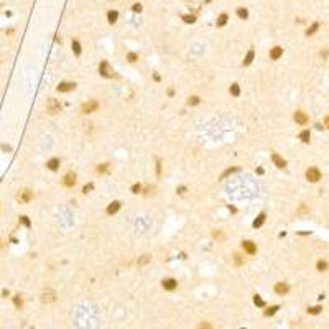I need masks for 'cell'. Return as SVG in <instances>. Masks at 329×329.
Listing matches in <instances>:
<instances>
[{"mask_svg": "<svg viewBox=\"0 0 329 329\" xmlns=\"http://www.w3.org/2000/svg\"><path fill=\"white\" fill-rule=\"evenodd\" d=\"M97 72H99V76H100V78H104V79H118L117 71H115L114 66H112L107 59H102V61L99 63V66H97Z\"/></svg>", "mask_w": 329, "mask_h": 329, "instance_id": "obj_1", "label": "cell"}, {"mask_svg": "<svg viewBox=\"0 0 329 329\" xmlns=\"http://www.w3.org/2000/svg\"><path fill=\"white\" fill-rule=\"evenodd\" d=\"M100 109V102L96 99H87L86 102L81 104V107H79V114L82 115V117H87V115H92L96 114V112H99Z\"/></svg>", "mask_w": 329, "mask_h": 329, "instance_id": "obj_2", "label": "cell"}, {"mask_svg": "<svg viewBox=\"0 0 329 329\" xmlns=\"http://www.w3.org/2000/svg\"><path fill=\"white\" fill-rule=\"evenodd\" d=\"M61 184L66 188V189H74L76 184H78V173L72 171V170L66 171V173L63 174V178H61Z\"/></svg>", "mask_w": 329, "mask_h": 329, "instance_id": "obj_3", "label": "cell"}, {"mask_svg": "<svg viewBox=\"0 0 329 329\" xmlns=\"http://www.w3.org/2000/svg\"><path fill=\"white\" fill-rule=\"evenodd\" d=\"M46 114L51 115V117H54V115H59L63 112V104L59 102L58 99H54V97H48L46 100Z\"/></svg>", "mask_w": 329, "mask_h": 329, "instance_id": "obj_4", "label": "cell"}, {"mask_svg": "<svg viewBox=\"0 0 329 329\" xmlns=\"http://www.w3.org/2000/svg\"><path fill=\"white\" fill-rule=\"evenodd\" d=\"M304 178H306L308 183H319L321 180H323V171L319 170L318 166H309L306 168V171H304Z\"/></svg>", "mask_w": 329, "mask_h": 329, "instance_id": "obj_5", "label": "cell"}, {"mask_svg": "<svg viewBox=\"0 0 329 329\" xmlns=\"http://www.w3.org/2000/svg\"><path fill=\"white\" fill-rule=\"evenodd\" d=\"M240 250L247 255V257H254V255L258 254V245L257 242H254L252 239H244L240 242Z\"/></svg>", "mask_w": 329, "mask_h": 329, "instance_id": "obj_6", "label": "cell"}, {"mask_svg": "<svg viewBox=\"0 0 329 329\" xmlns=\"http://www.w3.org/2000/svg\"><path fill=\"white\" fill-rule=\"evenodd\" d=\"M17 201H18V204H28V202L33 201L35 198V192L33 189H30V188H23V189H20L18 192H17Z\"/></svg>", "mask_w": 329, "mask_h": 329, "instance_id": "obj_7", "label": "cell"}, {"mask_svg": "<svg viewBox=\"0 0 329 329\" xmlns=\"http://www.w3.org/2000/svg\"><path fill=\"white\" fill-rule=\"evenodd\" d=\"M78 89V82L76 81H59L58 86H56V92L59 94H69L74 92Z\"/></svg>", "mask_w": 329, "mask_h": 329, "instance_id": "obj_8", "label": "cell"}, {"mask_svg": "<svg viewBox=\"0 0 329 329\" xmlns=\"http://www.w3.org/2000/svg\"><path fill=\"white\" fill-rule=\"evenodd\" d=\"M293 122H295L296 125H300V127L303 128V127H306V125L309 124V115H308L304 110L298 109V110L293 112Z\"/></svg>", "mask_w": 329, "mask_h": 329, "instance_id": "obj_9", "label": "cell"}, {"mask_svg": "<svg viewBox=\"0 0 329 329\" xmlns=\"http://www.w3.org/2000/svg\"><path fill=\"white\" fill-rule=\"evenodd\" d=\"M270 160L275 164V168H278V170H286V166H288L286 158H283V155H280L278 152H273V150L270 152Z\"/></svg>", "mask_w": 329, "mask_h": 329, "instance_id": "obj_10", "label": "cell"}, {"mask_svg": "<svg viewBox=\"0 0 329 329\" xmlns=\"http://www.w3.org/2000/svg\"><path fill=\"white\" fill-rule=\"evenodd\" d=\"M178 286H180V283H178V280L174 278V276H166V278L161 280V288L164 290V291H168V293L176 291Z\"/></svg>", "mask_w": 329, "mask_h": 329, "instance_id": "obj_11", "label": "cell"}, {"mask_svg": "<svg viewBox=\"0 0 329 329\" xmlns=\"http://www.w3.org/2000/svg\"><path fill=\"white\" fill-rule=\"evenodd\" d=\"M56 291L53 288H45L43 291L40 293V301L43 304H50V303H54L56 301Z\"/></svg>", "mask_w": 329, "mask_h": 329, "instance_id": "obj_12", "label": "cell"}, {"mask_svg": "<svg viewBox=\"0 0 329 329\" xmlns=\"http://www.w3.org/2000/svg\"><path fill=\"white\" fill-rule=\"evenodd\" d=\"M122 206H124V202H122V201L114 199V201H110L109 204H107L106 214L109 216V217H112V216H115V214H118V212H120V209H122Z\"/></svg>", "mask_w": 329, "mask_h": 329, "instance_id": "obj_13", "label": "cell"}, {"mask_svg": "<svg viewBox=\"0 0 329 329\" xmlns=\"http://www.w3.org/2000/svg\"><path fill=\"white\" fill-rule=\"evenodd\" d=\"M61 158L59 156H51V158L46 160V163H45V168H46L48 171H51V173H56V171H59V168H61Z\"/></svg>", "mask_w": 329, "mask_h": 329, "instance_id": "obj_14", "label": "cell"}, {"mask_svg": "<svg viewBox=\"0 0 329 329\" xmlns=\"http://www.w3.org/2000/svg\"><path fill=\"white\" fill-rule=\"evenodd\" d=\"M290 290H291V286H290L288 281H276L273 286L275 295H278V296H286L290 293Z\"/></svg>", "mask_w": 329, "mask_h": 329, "instance_id": "obj_15", "label": "cell"}, {"mask_svg": "<svg viewBox=\"0 0 329 329\" xmlns=\"http://www.w3.org/2000/svg\"><path fill=\"white\" fill-rule=\"evenodd\" d=\"M112 170V163L110 161H102V163H97L96 166H94V173L97 174V176H106V174H109Z\"/></svg>", "mask_w": 329, "mask_h": 329, "instance_id": "obj_16", "label": "cell"}, {"mask_svg": "<svg viewBox=\"0 0 329 329\" xmlns=\"http://www.w3.org/2000/svg\"><path fill=\"white\" fill-rule=\"evenodd\" d=\"M283 54H285V48L280 46V45H275V46H272L270 50H268V58H270L272 61H278V59H281Z\"/></svg>", "mask_w": 329, "mask_h": 329, "instance_id": "obj_17", "label": "cell"}, {"mask_svg": "<svg viewBox=\"0 0 329 329\" xmlns=\"http://www.w3.org/2000/svg\"><path fill=\"white\" fill-rule=\"evenodd\" d=\"M267 219H268L267 211H260L257 214V217L252 220V227H254V229H262V227L265 226V222H267Z\"/></svg>", "mask_w": 329, "mask_h": 329, "instance_id": "obj_18", "label": "cell"}, {"mask_svg": "<svg viewBox=\"0 0 329 329\" xmlns=\"http://www.w3.org/2000/svg\"><path fill=\"white\" fill-rule=\"evenodd\" d=\"M255 58H257V51H255L254 46H250L247 50V53L244 54V59H242V66L244 68H248V66L252 64V63L255 61Z\"/></svg>", "mask_w": 329, "mask_h": 329, "instance_id": "obj_19", "label": "cell"}, {"mask_svg": "<svg viewBox=\"0 0 329 329\" xmlns=\"http://www.w3.org/2000/svg\"><path fill=\"white\" fill-rule=\"evenodd\" d=\"M230 258H232V263L235 268H240L245 265V254H244L242 250L240 252H234L232 255H230Z\"/></svg>", "mask_w": 329, "mask_h": 329, "instance_id": "obj_20", "label": "cell"}, {"mask_svg": "<svg viewBox=\"0 0 329 329\" xmlns=\"http://www.w3.org/2000/svg\"><path fill=\"white\" fill-rule=\"evenodd\" d=\"M71 51H72V54H74L76 58H81L82 51H84L81 40H78V38H71Z\"/></svg>", "mask_w": 329, "mask_h": 329, "instance_id": "obj_21", "label": "cell"}, {"mask_svg": "<svg viewBox=\"0 0 329 329\" xmlns=\"http://www.w3.org/2000/svg\"><path fill=\"white\" fill-rule=\"evenodd\" d=\"M240 171H242V168H240V166H235V164H234V166H227L226 170H224L222 173H220L219 180H220V181H224V180H227L229 176H232V174L240 173Z\"/></svg>", "mask_w": 329, "mask_h": 329, "instance_id": "obj_22", "label": "cell"}, {"mask_svg": "<svg viewBox=\"0 0 329 329\" xmlns=\"http://www.w3.org/2000/svg\"><path fill=\"white\" fill-rule=\"evenodd\" d=\"M211 239L214 240V242H217V244L226 242L227 234H226V230H222V229H212L211 230Z\"/></svg>", "mask_w": 329, "mask_h": 329, "instance_id": "obj_23", "label": "cell"}, {"mask_svg": "<svg viewBox=\"0 0 329 329\" xmlns=\"http://www.w3.org/2000/svg\"><path fill=\"white\" fill-rule=\"evenodd\" d=\"M153 262V255L152 254H142V255H138V258H137V267L138 268H143V267H146V265H150Z\"/></svg>", "mask_w": 329, "mask_h": 329, "instance_id": "obj_24", "label": "cell"}, {"mask_svg": "<svg viewBox=\"0 0 329 329\" xmlns=\"http://www.w3.org/2000/svg\"><path fill=\"white\" fill-rule=\"evenodd\" d=\"M298 140L301 143H304V145H309V142H311V128L303 127L301 130H300V134H298Z\"/></svg>", "mask_w": 329, "mask_h": 329, "instance_id": "obj_25", "label": "cell"}, {"mask_svg": "<svg viewBox=\"0 0 329 329\" xmlns=\"http://www.w3.org/2000/svg\"><path fill=\"white\" fill-rule=\"evenodd\" d=\"M156 194V186L152 183H146L143 184V191H142V196L143 198H153Z\"/></svg>", "mask_w": 329, "mask_h": 329, "instance_id": "obj_26", "label": "cell"}, {"mask_svg": "<svg viewBox=\"0 0 329 329\" xmlns=\"http://www.w3.org/2000/svg\"><path fill=\"white\" fill-rule=\"evenodd\" d=\"M201 102H202V99H201V96H198V94H191V96H188V99H186V107H198V106H201Z\"/></svg>", "mask_w": 329, "mask_h": 329, "instance_id": "obj_27", "label": "cell"}, {"mask_svg": "<svg viewBox=\"0 0 329 329\" xmlns=\"http://www.w3.org/2000/svg\"><path fill=\"white\" fill-rule=\"evenodd\" d=\"M229 94L230 97H234V99H239L240 96H242V87H240L239 82H232L229 86Z\"/></svg>", "mask_w": 329, "mask_h": 329, "instance_id": "obj_28", "label": "cell"}, {"mask_svg": "<svg viewBox=\"0 0 329 329\" xmlns=\"http://www.w3.org/2000/svg\"><path fill=\"white\" fill-rule=\"evenodd\" d=\"M229 20H230V17H229V13H227V12L219 13L217 18H216V26H217V28H224L227 23H229Z\"/></svg>", "mask_w": 329, "mask_h": 329, "instance_id": "obj_29", "label": "cell"}, {"mask_svg": "<svg viewBox=\"0 0 329 329\" xmlns=\"http://www.w3.org/2000/svg\"><path fill=\"white\" fill-rule=\"evenodd\" d=\"M235 15H237V18L239 20H244V22H245V20H248V17H250V12H248V8L247 7H237L235 8Z\"/></svg>", "mask_w": 329, "mask_h": 329, "instance_id": "obj_30", "label": "cell"}, {"mask_svg": "<svg viewBox=\"0 0 329 329\" xmlns=\"http://www.w3.org/2000/svg\"><path fill=\"white\" fill-rule=\"evenodd\" d=\"M319 28H321V22H313L309 26L306 28V31H304V35H306L308 38L309 36H314V35L319 31Z\"/></svg>", "mask_w": 329, "mask_h": 329, "instance_id": "obj_31", "label": "cell"}, {"mask_svg": "<svg viewBox=\"0 0 329 329\" xmlns=\"http://www.w3.org/2000/svg\"><path fill=\"white\" fill-rule=\"evenodd\" d=\"M118 17H120L118 10H109V12H107V15H106L107 23H109V25H115V23L118 22Z\"/></svg>", "mask_w": 329, "mask_h": 329, "instance_id": "obj_32", "label": "cell"}, {"mask_svg": "<svg viewBox=\"0 0 329 329\" xmlns=\"http://www.w3.org/2000/svg\"><path fill=\"white\" fill-rule=\"evenodd\" d=\"M153 161H155V174L158 178L163 176V161L160 156H153Z\"/></svg>", "mask_w": 329, "mask_h": 329, "instance_id": "obj_33", "label": "cell"}, {"mask_svg": "<svg viewBox=\"0 0 329 329\" xmlns=\"http://www.w3.org/2000/svg\"><path fill=\"white\" fill-rule=\"evenodd\" d=\"M316 270L319 272V273L327 272V270H329V262L326 260V258H319V260L316 262Z\"/></svg>", "mask_w": 329, "mask_h": 329, "instance_id": "obj_34", "label": "cell"}, {"mask_svg": "<svg viewBox=\"0 0 329 329\" xmlns=\"http://www.w3.org/2000/svg\"><path fill=\"white\" fill-rule=\"evenodd\" d=\"M125 59H127L128 64H135V63H138V59H140V53L138 51H128V53L125 54Z\"/></svg>", "mask_w": 329, "mask_h": 329, "instance_id": "obj_35", "label": "cell"}, {"mask_svg": "<svg viewBox=\"0 0 329 329\" xmlns=\"http://www.w3.org/2000/svg\"><path fill=\"white\" fill-rule=\"evenodd\" d=\"M309 214V208H308L306 202H301V204L296 208V216H300V217H304V216Z\"/></svg>", "mask_w": 329, "mask_h": 329, "instance_id": "obj_36", "label": "cell"}, {"mask_svg": "<svg viewBox=\"0 0 329 329\" xmlns=\"http://www.w3.org/2000/svg\"><path fill=\"white\" fill-rule=\"evenodd\" d=\"M18 224H20V226H23V227H26V229H31V226H33V224H31V219L28 217V216H25V214H22L18 217Z\"/></svg>", "mask_w": 329, "mask_h": 329, "instance_id": "obj_37", "label": "cell"}, {"mask_svg": "<svg viewBox=\"0 0 329 329\" xmlns=\"http://www.w3.org/2000/svg\"><path fill=\"white\" fill-rule=\"evenodd\" d=\"M181 20H183L186 25H194L196 23V15H192V13H184V15H181Z\"/></svg>", "mask_w": 329, "mask_h": 329, "instance_id": "obj_38", "label": "cell"}, {"mask_svg": "<svg viewBox=\"0 0 329 329\" xmlns=\"http://www.w3.org/2000/svg\"><path fill=\"white\" fill-rule=\"evenodd\" d=\"M142 191H143V184L142 183H134L130 186V192L132 194H135V196H142Z\"/></svg>", "mask_w": 329, "mask_h": 329, "instance_id": "obj_39", "label": "cell"}, {"mask_svg": "<svg viewBox=\"0 0 329 329\" xmlns=\"http://www.w3.org/2000/svg\"><path fill=\"white\" fill-rule=\"evenodd\" d=\"M12 300H13V306L17 308V309H22L23 308V298H22V295H13L12 296Z\"/></svg>", "mask_w": 329, "mask_h": 329, "instance_id": "obj_40", "label": "cell"}, {"mask_svg": "<svg viewBox=\"0 0 329 329\" xmlns=\"http://www.w3.org/2000/svg\"><path fill=\"white\" fill-rule=\"evenodd\" d=\"M278 309H280V304H272V306H268L267 309L263 311V314L265 316H273V314L278 313Z\"/></svg>", "mask_w": 329, "mask_h": 329, "instance_id": "obj_41", "label": "cell"}, {"mask_svg": "<svg viewBox=\"0 0 329 329\" xmlns=\"http://www.w3.org/2000/svg\"><path fill=\"white\" fill-rule=\"evenodd\" d=\"M254 304H255V306H257V308H265V306H267V303H265V300L262 298V296L258 295V293H257V295H254Z\"/></svg>", "mask_w": 329, "mask_h": 329, "instance_id": "obj_42", "label": "cell"}, {"mask_svg": "<svg viewBox=\"0 0 329 329\" xmlns=\"http://www.w3.org/2000/svg\"><path fill=\"white\" fill-rule=\"evenodd\" d=\"M94 189H96V184H94L92 181H89V183H86V184L82 186L81 191H82V194H91Z\"/></svg>", "mask_w": 329, "mask_h": 329, "instance_id": "obj_43", "label": "cell"}, {"mask_svg": "<svg viewBox=\"0 0 329 329\" xmlns=\"http://www.w3.org/2000/svg\"><path fill=\"white\" fill-rule=\"evenodd\" d=\"M188 186L186 184H178L176 186V189H174V192H176V196H186L188 194Z\"/></svg>", "mask_w": 329, "mask_h": 329, "instance_id": "obj_44", "label": "cell"}, {"mask_svg": "<svg viewBox=\"0 0 329 329\" xmlns=\"http://www.w3.org/2000/svg\"><path fill=\"white\" fill-rule=\"evenodd\" d=\"M323 311V306L321 304H316V306H309L308 308V314H319Z\"/></svg>", "mask_w": 329, "mask_h": 329, "instance_id": "obj_45", "label": "cell"}, {"mask_svg": "<svg viewBox=\"0 0 329 329\" xmlns=\"http://www.w3.org/2000/svg\"><path fill=\"white\" fill-rule=\"evenodd\" d=\"M164 94H166V97H168V99H173V97L176 96V89H174L173 86H170V87H166Z\"/></svg>", "mask_w": 329, "mask_h": 329, "instance_id": "obj_46", "label": "cell"}, {"mask_svg": "<svg viewBox=\"0 0 329 329\" xmlns=\"http://www.w3.org/2000/svg\"><path fill=\"white\" fill-rule=\"evenodd\" d=\"M132 12H134V13H142L143 12V5L140 2H135L134 5H132Z\"/></svg>", "mask_w": 329, "mask_h": 329, "instance_id": "obj_47", "label": "cell"}, {"mask_svg": "<svg viewBox=\"0 0 329 329\" xmlns=\"http://www.w3.org/2000/svg\"><path fill=\"white\" fill-rule=\"evenodd\" d=\"M196 329H212V324L209 321H201V323L196 326Z\"/></svg>", "mask_w": 329, "mask_h": 329, "instance_id": "obj_48", "label": "cell"}, {"mask_svg": "<svg viewBox=\"0 0 329 329\" xmlns=\"http://www.w3.org/2000/svg\"><path fill=\"white\" fill-rule=\"evenodd\" d=\"M152 79H153V82H156V84L161 82V74H160L158 71H153L152 72Z\"/></svg>", "mask_w": 329, "mask_h": 329, "instance_id": "obj_49", "label": "cell"}, {"mask_svg": "<svg viewBox=\"0 0 329 329\" xmlns=\"http://www.w3.org/2000/svg\"><path fill=\"white\" fill-rule=\"evenodd\" d=\"M319 58L321 59H327L329 58V48H323V50L319 51Z\"/></svg>", "mask_w": 329, "mask_h": 329, "instance_id": "obj_50", "label": "cell"}, {"mask_svg": "<svg viewBox=\"0 0 329 329\" xmlns=\"http://www.w3.org/2000/svg\"><path fill=\"white\" fill-rule=\"evenodd\" d=\"M311 230H296V235H300V237H308V235H311Z\"/></svg>", "mask_w": 329, "mask_h": 329, "instance_id": "obj_51", "label": "cell"}, {"mask_svg": "<svg viewBox=\"0 0 329 329\" xmlns=\"http://www.w3.org/2000/svg\"><path fill=\"white\" fill-rule=\"evenodd\" d=\"M227 211H229L230 214H237V212H239V209H237L234 204H227Z\"/></svg>", "mask_w": 329, "mask_h": 329, "instance_id": "obj_52", "label": "cell"}, {"mask_svg": "<svg viewBox=\"0 0 329 329\" xmlns=\"http://www.w3.org/2000/svg\"><path fill=\"white\" fill-rule=\"evenodd\" d=\"M255 174H257V176H263V174H265V168L263 166H257V168H255Z\"/></svg>", "mask_w": 329, "mask_h": 329, "instance_id": "obj_53", "label": "cell"}, {"mask_svg": "<svg viewBox=\"0 0 329 329\" xmlns=\"http://www.w3.org/2000/svg\"><path fill=\"white\" fill-rule=\"evenodd\" d=\"M323 125H324V128H326V130H329V115H326V117H324Z\"/></svg>", "mask_w": 329, "mask_h": 329, "instance_id": "obj_54", "label": "cell"}, {"mask_svg": "<svg viewBox=\"0 0 329 329\" xmlns=\"http://www.w3.org/2000/svg\"><path fill=\"white\" fill-rule=\"evenodd\" d=\"M0 148H2L3 152H12V146H10V145H5V143H2V145H0Z\"/></svg>", "mask_w": 329, "mask_h": 329, "instance_id": "obj_55", "label": "cell"}, {"mask_svg": "<svg viewBox=\"0 0 329 329\" xmlns=\"http://www.w3.org/2000/svg\"><path fill=\"white\" fill-rule=\"evenodd\" d=\"M7 296H10V291L7 288H3L2 290V298H7Z\"/></svg>", "mask_w": 329, "mask_h": 329, "instance_id": "obj_56", "label": "cell"}, {"mask_svg": "<svg viewBox=\"0 0 329 329\" xmlns=\"http://www.w3.org/2000/svg\"><path fill=\"white\" fill-rule=\"evenodd\" d=\"M13 31H15L13 28H8V30H5V35H8V36H10V35H13Z\"/></svg>", "mask_w": 329, "mask_h": 329, "instance_id": "obj_57", "label": "cell"}, {"mask_svg": "<svg viewBox=\"0 0 329 329\" xmlns=\"http://www.w3.org/2000/svg\"><path fill=\"white\" fill-rule=\"evenodd\" d=\"M283 237H286V230H283V232L278 234V239H283Z\"/></svg>", "mask_w": 329, "mask_h": 329, "instance_id": "obj_58", "label": "cell"}, {"mask_svg": "<svg viewBox=\"0 0 329 329\" xmlns=\"http://www.w3.org/2000/svg\"><path fill=\"white\" fill-rule=\"evenodd\" d=\"M316 128H318V130H324V125L323 124H316Z\"/></svg>", "mask_w": 329, "mask_h": 329, "instance_id": "obj_59", "label": "cell"}, {"mask_svg": "<svg viewBox=\"0 0 329 329\" xmlns=\"http://www.w3.org/2000/svg\"><path fill=\"white\" fill-rule=\"evenodd\" d=\"M54 41H56V43H59V45H61V38H59L58 35H56V36H54Z\"/></svg>", "mask_w": 329, "mask_h": 329, "instance_id": "obj_60", "label": "cell"}, {"mask_svg": "<svg viewBox=\"0 0 329 329\" xmlns=\"http://www.w3.org/2000/svg\"><path fill=\"white\" fill-rule=\"evenodd\" d=\"M211 2H212V0H204V3H206V5H208V3H211Z\"/></svg>", "mask_w": 329, "mask_h": 329, "instance_id": "obj_61", "label": "cell"}, {"mask_svg": "<svg viewBox=\"0 0 329 329\" xmlns=\"http://www.w3.org/2000/svg\"><path fill=\"white\" fill-rule=\"evenodd\" d=\"M0 248H2V242H0Z\"/></svg>", "mask_w": 329, "mask_h": 329, "instance_id": "obj_62", "label": "cell"}]
</instances>
